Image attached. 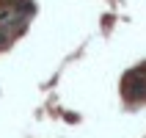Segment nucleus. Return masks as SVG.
Masks as SVG:
<instances>
[{
  "label": "nucleus",
  "instance_id": "nucleus-1",
  "mask_svg": "<svg viewBox=\"0 0 146 138\" xmlns=\"http://www.w3.org/2000/svg\"><path fill=\"white\" fill-rule=\"evenodd\" d=\"M124 94L130 99H143L146 97V72L143 69H135L124 77Z\"/></svg>",
  "mask_w": 146,
  "mask_h": 138
}]
</instances>
